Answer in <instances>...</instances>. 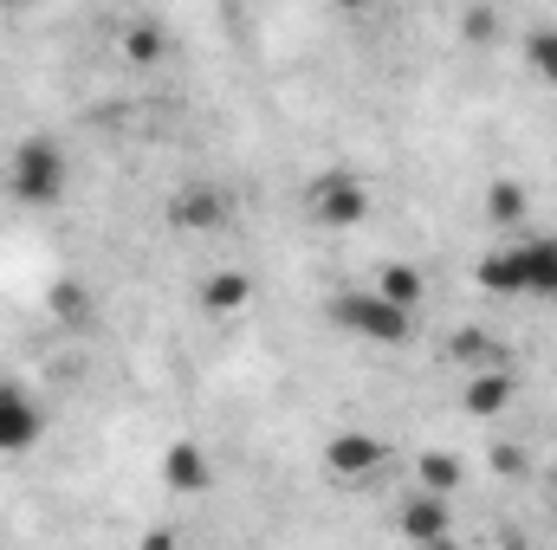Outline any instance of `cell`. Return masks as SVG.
I'll list each match as a JSON object with an SVG mask.
<instances>
[{
    "label": "cell",
    "instance_id": "6da1fadb",
    "mask_svg": "<svg viewBox=\"0 0 557 550\" xmlns=\"http://www.w3.org/2000/svg\"><path fill=\"white\" fill-rule=\"evenodd\" d=\"M331 330H344L350 343H376V350H403L416 337V311H403L396 298H383L376 285H344L324 304Z\"/></svg>",
    "mask_w": 557,
    "mask_h": 550
},
{
    "label": "cell",
    "instance_id": "7a4b0ae2",
    "mask_svg": "<svg viewBox=\"0 0 557 550\" xmlns=\"http://www.w3.org/2000/svg\"><path fill=\"white\" fill-rule=\"evenodd\" d=\"M0 188H7V201L46 214V208H59L65 188H72V155H65L52 137L13 142V155H7V168H0Z\"/></svg>",
    "mask_w": 557,
    "mask_h": 550
},
{
    "label": "cell",
    "instance_id": "3957f363",
    "mask_svg": "<svg viewBox=\"0 0 557 550\" xmlns=\"http://www.w3.org/2000/svg\"><path fill=\"white\" fill-rule=\"evenodd\" d=\"M305 214L311 227H331V234H350L370 221V182L357 168H318L305 182Z\"/></svg>",
    "mask_w": 557,
    "mask_h": 550
},
{
    "label": "cell",
    "instance_id": "277c9868",
    "mask_svg": "<svg viewBox=\"0 0 557 550\" xmlns=\"http://www.w3.org/2000/svg\"><path fill=\"white\" fill-rule=\"evenodd\" d=\"M389 466V440L376 434V427H337L331 440H324V473L337 479V486H363V479H376Z\"/></svg>",
    "mask_w": 557,
    "mask_h": 550
},
{
    "label": "cell",
    "instance_id": "5b68a950",
    "mask_svg": "<svg viewBox=\"0 0 557 550\" xmlns=\"http://www.w3.org/2000/svg\"><path fill=\"white\" fill-rule=\"evenodd\" d=\"M162 221H169L175 234H221V227L234 221V195L214 188V182H182V188L169 195Z\"/></svg>",
    "mask_w": 557,
    "mask_h": 550
},
{
    "label": "cell",
    "instance_id": "8992f818",
    "mask_svg": "<svg viewBox=\"0 0 557 550\" xmlns=\"http://www.w3.org/2000/svg\"><path fill=\"white\" fill-rule=\"evenodd\" d=\"M46 440V409L33 389L20 383H0V460H20Z\"/></svg>",
    "mask_w": 557,
    "mask_h": 550
},
{
    "label": "cell",
    "instance_id": "52a82bcc",
    "mask_svg": "<svg viewBox=\"0 0 557 550\" xmlns=\"http://www.w3.org/2000/svg\"><path fill=\"white\" fill-rule=\"evenodd\" d=\"M253 273L247 266H214V273H201V285H195V304L214 317V324H227V317H247L253 311Z\"/></svg>",
    "mask_w": 557,
    "mask_h": 550
},
{
    "label": "cell",
    "instance_id": "ba28073f",
    "mask_svg": "<svg viewBox=\"0 0 557 550\" xmlns=\"http://www.w3.org/2000/svg\"><path fill=\"white\" fill-rule=\"evenodd\" d=\"M396 538H409V545H447V538H454V499L416 486V492L396 505Z\"/></svg>",
    "mask_w": 557,
    "mask_h": 550
},
{
    "label": "cell",
    "instance_id": "9c48e42d",
    "mask_svg": "<svg viewBox=\"0 0 557 550\" xmlns=\"http://www.w3.org/2000/svg\"><path fill=\"white\" fill-rule=\"evenodd\" d=\"M512 402H519V376H512V363L467 370V383H460V409L473 414V421H499Z\"/></svg>",
    "mask_w": 557,
    "mask_h": 550
},
{
    "label": "cell",
    "instance_id": "30bf717a",
    "mask_svg": "<svg viewBox=\"0 0 557 550\" xmlns=\"http://www.w3.org/2000/svg\"><path fill=\"white\" fill-rule=\"evenodd\" d=\"M162 486L175 492V499H201L208 486H214V460H208V447L201 440H175V447H162Z\"/></svg>",
    "mask_w": 557,
    "mask_h": 550
},
{
    "label": "cell",
    "instance_id": "8fae6325",
    "mask_svg": "<svg viewBox=\"0 0 557 550\" xmlns=\"http://www.w3.org/2000/svg\"><path fill=\"white\" fill-rule=\"evenodd\" d=\"M512 253H519V278H525V298H545L557 304V234H525L519 227V240H512Z\"/></svg>",
    "mask_w": 557,
    "mask_h": 550
},
{
    "label": "cell",
    "instance_id": "7c38bea8",
    "mask_svg": "<svg viewBox=\"0 0 557 550\" xmlns=\"http://www.w3.org/2000/svg\"><path fill=\"white\" fill-rule=\"evenodd\" d=\"M117 59H124V65H137V72L162 65V59H169V26H162V20H149V13L124 20V33H117Z\"/></svg>",
    "mask_w": 557,
    "mask_h": 550
},
{
    "label": "cell",
    "instance_id": "4fadbf2b",
    "mask_svg": "<svg viewBox=\"0 0 557 550\" xmlns=\"http://www.w3.org/2000/svg\"><path fill=\"white\" fill-rule=\"evenodd\" d=\"M473 285H480L486 298H525V278H519V253H512V240H499V247H486V253L473 260Z\"/></svg>",
    "mask_w": 557,
    "mask_h": 550
},
{
    "label": "cell",
    "instance_id": "5bb4252c",
    "mask_svg": "<svg viewBox=\"0 0 557 550\" xmlns=\"http://www.w3.org/2000/svg\"><path fill=\"white\" fill-rule=\"evenodd\" d=\"M525 214H532L525 182H512V175L486 182V227H493V234H519V227H525Z\"/></svg>",
    "mask_w": 557,
    "mask_h": 550
},
{
    "label": "cell",
    "instance_id": "9a60e30c",
    "mask_svg": "<svg viewBox=\"0 0 557 550\" xmlns=\"http://www.w3.org/2000/svg\"><path fill=\"white\" fill-rule=\"evenodd\" d=\"M447 363H460V370H486V363H506V343H499L493 330H480V324H460V330L447 337Z\"/></svg>",
    "mask_w": 557,
    "mask_h": 550
},
{
    "label": "cell",
    "instance_id": "2e32d148",
    "mask_svg": "<svg viewBox=\"0 0 557 550\" xmlns=\"http://www.w3.org/2000/svg\"><path fill=\"white\" fill-rule=\"evenodd\" d=\"M416 486H421V492H441V499H454V492L467 486V460H460V453H447V447L421 453V460H416Z\"/></svg>",
    "mask_w": 557,
    "mask_h": 550
},
{
    "label": "cell",
    "instance_id": "e0dca14e",
    "mask_svg": "<svg viewBox=\"0 0 557 550\" xmlns=\"http://www.w3.org/2000/svg\"><path fill=\"white\" fill-rule=\"evenodd\" d=\"M370 285H376L383 298H396L403 311H421V304H428V273H421V266H409V260H389V266L370 278Z\"/></svg>",
    "mask_w": 557,
    "mask_h": 550
},
{
    "label": "cell",
    "instance_id": "ac0fdd59",
    "mask_svg": "<svg viewBox=\"0 0 557 550\" xmlns=\"http://www.w3.org/2000/svg\"><path fill=\"white\" fill-rule=\"evenodd\" d=\"M525 72L557 91V26H532L525 33Z\"/></svg>",
    "mask_w": 557,
    "mask_h": 550
},
{
    "label": "cell",
    "instance_id": "d6986e66",
    "mask_svg": "<svg viewBox=\"0 0 557 550\" xmlns=\"http://www.w3.org/2000/svg\"><path fill=\"white\" fill-rule=\"evenodd\" d=\"M46 311H52L59 324H85V317H91V291H85L78 278H59L52 298H46Z\"/></svg>",
    "mask_w": 557,
    "mask_h": 550
},
{
    "label": "cell",
    "instance_id": "ffe728a7",
    "mask_svg": "<svg viewBox=\"0 0 557 550\" xmlns=\"http://www.w3.org/2000/svg\"><path fill=\"white\" fill-rule=\"evenodd\" d=\"M460 39H467V46H493V39H499V7H493V0H473V7L460 13Z\"/></svg>",
    "mask_w": 557,
    "mask_h": 550
},
{
    "label": "cell",
    "instance_id": "44dd1931",
    "mask_svg": "<svg viewBox=\"0 0 557 550\" xmlns=\"http://www.w3.org/2000/svg\"><path fill=\"white\" fill-rule=\"evenodd\" d=\"M493 473H506V479H519V473H525V453H519L512 440H499V447H493Z\"/></svg>",
    "mask_w": 557,
    "mask_h": 550
},
{
    "label": "cell",
    "instance_id": "7402d4cb",
    "mask_svg": "<svg viewBox=\"0 0 557 550\" xmlns=\"http://www.w3.org/2000/svg\"><path fill=\"white\" fill-rule=\"evenodd\" d=\"M0 7H33V0H0Z\"/></svg>",
    "mask_w": 557,
    "mask_h": 550
}]
</instances>
